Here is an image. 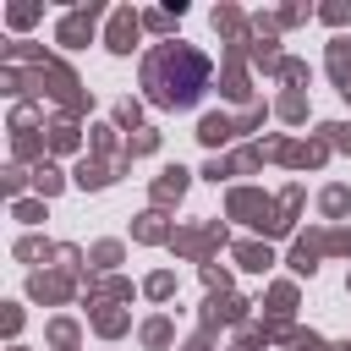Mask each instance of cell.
Instances as JSON below:
<instances>
[{
    "label": "cell",
    "instance_id": "cell-1",
    "mask_svg": "<svg viewBox=\"0 0 351 351\" xmlns=\"http://www.w3.org/2000/svg\"><path fill=\"white\" fill-rule=\"evenodd\" d=\"M203 88H208V60H203L197 49L176 44V49H159V55L148 60V93H154V104L186 110V104L203 99Z\"/></svg>",
    "mask_w": 351,
    "mask_h": 351
}]
</instances>
